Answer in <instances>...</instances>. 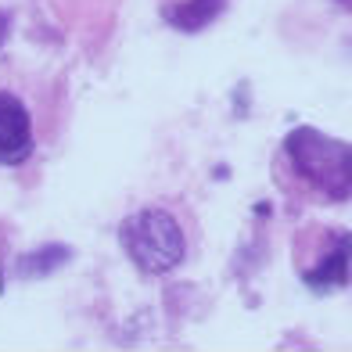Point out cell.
<instances>
[{"label":"cell","mask_w":352,"mask_h":352,"mask_svg":"<svg viewBox=\"0 0 352 352\" xmlns=\"http://www.w3.org/2000/svg\"><path fill=\"white\" fill-rule=\"evenodd\" d=\"M287 176L313 201L342 205L352 198V144L316 126H295L280 144Z\"/></svg>","instance_id":"obj_1"},{"label":"cell","mask_w":352,"mask_h":352,"mask_svg":"<svg viewBox=\"0 0 352 352\" xmlns=\"http://www.w3.org/2000/svg\"><path fill=\"white\" fill-rule=\"evenodd\" d=\"M8 29H11V19L0 11V47H4V40H8Z\"/></svg>","instance_id":"obj_7"},{"label":"cell","mask_w":352,"mask_h":352,"mask_svg":"<svg viewBox=\"0 0 352 352\" xmlns=\"http://www.w3.org/2000/svg\"><path fill=\"white\" fill-rule=\"evenodd\" d=\"M223 8H227V0H173L162 8V19L180 33H198L219 19Z\"/></svg>","instance_id":"obj_5"},{"label":"cell","mask_w":352,"mask_h":352,"mask_svg":"<svg viewBox=\"0 0 352 352\" xmlns=\"http://www.w3.org/2000/svg\"><path fill=\"white\" fill-rule=\"evenodd\" d=\"M338 4H342V8H349V11H352V0H338Z\"/></svg>","instance_id":"obj_8"},{"label":"cell","mask_w":352,"mask_h":352,"mask_svg":"<svg viewBox=\"0 0 352 352\" xmlns=\"http://www.w3.org/2000/svg\"><path fill=\"white\" fill-rule=\"evenodd\" d=\"M33 155V119L19 94L0 90V166H22Z\"/></svg>","instance_id":"obj_4"},{"label":"cell","mask_w":352,"mask_h":352,"mask_svg":"<svg viewBox=\"0 0 352 352\" xmlns=\"http://www.w3.org/2000/svg\"><path fill=\"white\" fill-rule=\"evenodd\" d=\"M295 266L313 295H331L352 280V234L334 227H306L295 237Z\"/></svg>","instance_id":"obj_3"},{"label":"cell","mask_w":352,"mask_h":352,"mask_svg":"<svg viewBox=\"0 0 352 352\" xmlns=\"http://www.w3.org/2000/svg\"><path fill=\"white\" fill-rule=\"evenodd\" d=\"M122 252L130 255V263L148 277H166L187 255V234L169 209L162 205H144L130 212L119 227Z\"/></svg>","instance_id":"obj_2"},{"label":"cell","mask_w":352,"mask_h":352,"mask_svg":"<svg viewBox=\"0 0 352 352\" xmlns=\"http://www.w3.org/2000/svg\"><path fill=\"white\" fill-rule=\"evenodd\" d=\"M72 259V252L65 245H47V248H36V252H29L19 259V274L22 277H47V274H54L58 266H65Z\"/></svg>","instance_id":"obj_6"}]
</instances>
